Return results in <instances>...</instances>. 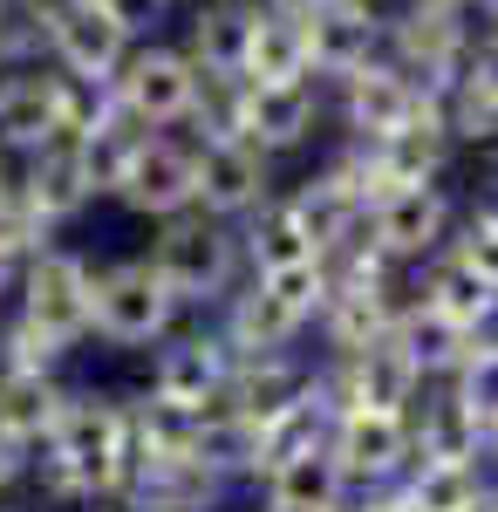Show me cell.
<instances>
[{
    "label": "cell",
    "mask_w": 498,
    "mask_h": 512,
    "mask_svg": "<svg viewBox=\"0 0 498 512\" xmlns=\"http://www.w3.org/2000/svg\"><path fill=\"white\" fill-rule=\"evenodd\" d=\"M239 246H246V274H294V267H321L328 260L314 219L301 212V198L287 192V185L239 226Z\"/></svg>",
    "instance_id": "obj_21"
},
{
    "label": "cell",
    "mask_w": 498,
    "mask_h": 512,
    "mask_svg": "<svg viewBox=\"0 0 498 512\" xmlns=\"http://www.w3.org/2000/svg\"><path fill=\"white\" fill-rule=\"evenodd\" d=\"M389 342H396V349L410 355V369H417L423 383L437 390V383H451V376H458L464 362H471V349H478L485 335H471V328H458V321H444L437 308H423V301H410Z\"/></svg>",
    "instance_id": "obj_27"
},
{
    "label": "cell",
    "mask_w": 498,
    "mask_h": 512,
    "mask_svg": "<svg viewBox=\"0 0 498 512\" xmlns=\"http://www.w3.org/2000/svg\"><path fill=\"white\" fill-rule=\"evenodd\" d=\"M471 41H478V21H471V7H430V0H403L396 14H389V62L403 69V76H417L437 103L458 89L464 62H471Z\"/></svg>",
    "instance_id": "obj_5"
},
{
    "label": "cell",
    "mask_w": 498,
    "mask_h": 512,
    "mask_svg": "<svg viewBox=\"0 0 498 512\" xmlns=\"http://www.w3.org/2000/svg\"><path fill=\"white\" fill-rule=\"evenodd\" d=\"M137 35L116 21L103 0H62L55 14V41H48V62L69 69V76H89V82H116V69L130 62Z\"/></svg>",
    "instance_id": "obj_19"
},
{
    "label": "cell",
    "mask_w": 498,
    "mask_h": 512,
    "mask_svg": "<svg viewBox=\"0 0 498 512\" xmlns=\"http://www.w3.org/2000/svg\"><path fill=\"white\" fill-rule=\"evenodd\" d=\"M55 239H62V233H55V226H48L21 192L0 198V253H7V260H21V267H28L41 246H55Z\"/></svg>",
    "instance_id": "obj_36"
},
{
    "label": "cell",
    "mask_w": 498,
    "mask_h": 512,
    "mask_svg": "<svg viewBox=\"0 0 498 512\" xmlns=\"http://www.w3.org/2000/svg\"><path fill=\"white\" fill-rule=\"evenodd\" d=\"M362 158H369L376 198L410 192V185H444L451 164H458V137H451L444 110H430L417 130H396V137H383V144H362Z\"/></svg>",
    "instance_id": "obj_20"
},
{
    "label": "cell",
    "mask_w": 498,
    "mask_h": 512,
    "mask_svg": "<svg viewBox=\"0 0 498 512\" xmlns=\"http://www.w3.org/2000/svg\"><path fill=\"white\" fill-rule=\"evenodd\" d=\"M103 7H110V14H116V21H123L137 41H151V28L171 14V0H103Z\"/></svg>",
    "instance_id": "obj_39"
},
{
    "label": "cell",
    "mask_w": 498,
    "mask_h": 512,
    "mask_svg": "<svg viewBox=\"0 0 498 512\" xmlns=\"http://www.w3.org/2000/svg\"><path fill=\"white\" fill-rule=\"evenodd\" d=\"M239 499V478L205 458V451H178V458H144L123 506L130 512H226Z\"/></svg>",
    "instance_id": "obj_17"
},
{
    "label": "cell",
    "mask_w": 498,
    "mask_h": 512,
    "mask_svg": "<svg viewBox=\"0 0 498 512\" xmlns=\"http://www.w3.org/2000/svg\"><path fill=\"white\" fill-rule=\"evenodd\" d=\"M471 512H498V485H492V492H485V499H478Z\"/></svg>",
    "instance_id": "obj_46"
},
{
    "label": "cell",
    "mask_w": 498,
    "mask_h": 512,
    "mask_svg": "<svg viewBox=\"0 0 498 512\" xmlns=\"http://www.w3.org/2000/svg\"><path fill=\"white\" fill-rule=\"evenodd\" d=\"M335 123V103H328V82H253L246 96V137L267 151L273 164L294 158V151H314V137Z\"/></svg>",
    "instance_id": "obj_16"
},
{
    "label": "cell",
    "mask_w": 498,
    "mask_h": 512,
    "mask_svg": "<svg viewBox=\"0 0 498 512\" xmlns=\"http://www.w3.org/2000/svg\"><path fill=\"white\" fill-rule=\"evenodd\" d=\"M198 151V212L246 226L273 192H280V164L253 137H192Z\"/></svg>",
    "instance_id": "obj_11"
},
{
    "label": "cell",
    "mask_w": 498,
    "mask_h": 512,
    "mask_svg": "<svg viewBox=\"0 0 498 512\" xmlns=\"http://www.w3.org/2000/svg\"><path fill=\"white\" fill-rule=\"evenodd\" d=\"M478 14H485V28H498V0H471Z\"/></svg>",
    "instance_id": "obj_44"
},
{
    "label": "cell",
    "mask_w": 498,
    "mask_h": 512,
    "mask_svg": "<svg viewBox=\"0 0 498 512\" xmlns=\"http://www.w3.org/2000/svg\"><path fill=\"white\" fill-rule=\"evenodd\" d=\"M198 69L192 55L178 48V41H137L130 48V62L116 69V110L130 123H144V130H192V110H198Z\"/></svg>",
    "instance_id": "obj_7"
},
{
    "label": "cell",
    "mask_w": 498,
    "mask_h": 512,
    "mask_svg": "<svg viewBox=\"0 0 498 512\" xmlns=\"http://www.w3.org/2000/svg\"><path fill=\"white\" fill-rule=\"evenodd\" d=\"M69 362H76V355L62 349L55 335H41L28 315H14V308L0 315V369H41V376H62Z\"/></svg>",
    "instance_id": "obj_34"
},
{
    "label": "cell",
    "mask_w": 498,
    "mask_h": 512,
    "mask_svg": "<svg viewBox=\"0 0 498 512\" xmlns=\"http://www.w3.org/2000/svg\"><path fill=\"white\" fill-rule=\"evenodd\" d=\"M417 301L437 308L444 321L471 328V335H498V287L478 274V267H464L451 246H444L430 267H417Z\"/></svg>",
    "instance_id": "obj_25"
},
{
    "label": "cell",
    "mask_w": 498,
    "mask_h": 512,
    "mask_svg": "<svg viewBox=\"0 0 498 512\" xmlns=\"http://www.w3.org/2000/svg\"><path fill=\"white\" fill-rule=\"evenodd\" d=\"M492 485L498 478L485 458H417L410 478H403V492H410L417 512H471Z\"/></svg>",
    "instance_id": "obj_29"
},
{
    "label": "cell",
    "mask_w": 498,
    "mask_h": 512,
    "mask_svg": "<svg viewBox=\"0 0 498 512\" xmlns=\"http://www.w3.org/2000/svg\"><path fill=\"white\" fill-rule=\"evenodd\" d=\"M144 465V444H137V410L130 396L116 390H76L55 437L35 451V506L48 512H82V506H110L130 492V478Z\"/></svg>",
    "instance_id": "obj_1"
},
{
    "label": "cell",
    "mask_w": 498,
    "mask_h": 512,
    "mask_svg": "<svg viewBox=\"0 0 498 512\" xmlns=\"http://www.w3.org/2000/svg\"><path fill=\"white\" fill-rule=\"evenodd\" d=\"M444 390H451L464 410H471V417L492 431V424H498V335H485V342L471 349V362H464V369L451 376V383H444Z\"/></svg>",
    "instance_id": "obj_35"
},
{
    "label": "cell",
    "mask_w": 498,
    "mask_h": 512,
    "mask_svg": "<svg viewBox=\"0 0 498 512\" xmlns=\"http://www.w3.org/2000/svg\"><path fill=\"white\" fill-rule=\"evenodd\" d=\"M82 512H130V506H123V499H110V506H82Z\"/></svg>",
    "instance_id": "obj_47"
},
{
    "label": "cell",
    "mask_w": 498,
    "mask_h": 512,
    "mask_svg": "<svg viewBox=\"0 0 498 512\" xmlns=\"http://www.w3.org/2000/svg\"><path fill=\"white\" fill-rule=\"evenodd\" d=\"M14 192V158H7V151H0V198Z\"/></svg>",
    "instance_id": "obj_43"
},
{
    "label": "cell",
    "mask_w": 498,
    "mask_h": 512,
    "mask_svg": "<svg viewBox=\"0 0 498 512\" xmlns=\"http://www.w3.org/2000/svg\"><path fill=\"white\" fill-rule=\"evenodd\" d=\"M471 205H478V212H485V219H492V226H498V178H492V192H478V198H471Z\"/></svg>",
    "instance_id": "obj_42"
},
{
    "label": "cell",
    "mask_w": 498,
    "mask_h": 512,
    "mask_svg": "<svg viewBox=\"0 0 498 512\" xmlns=\"http://www.w3.org/2000/svg\"><path fill=\"white\" fill-rule=\"evenodd\" d=\"M144 253H151L157 280L178 294L185 315H219V301L246 280L239 226L212 219V212H178V219L151 226V246H144Z\"/></svg>",
    "instance_id": "obj_2"
},
{
    "label": "cell",
    "mask_w": 498,
    "mask_h": 512,
    "mask_svg": "<svg viewBox=\"0 0 498 512\" xmlns=\"http://www.w3.org/2000/svg\"><path fill=\"white\" fill-rule=\"evenodd\" d=\"M253 492H260V512H342L355 499V485L342 478L328 444H314L301 458H280Z\"/></svg>",
    "instance_id": "obj_24"
},
{
    "label": "cell",
    "mask_w": 498,
    "mask_h": 512,
    "mask_svg": "<svg viewBox=\"0 0 498 512\" xmlns=\"http://www.w3.org/2000/svg\"><path fill=\"white\" fill-rule=\"evenodd\" d=\"M14 315H28L41 335H55L69 355H82L96 342V260L82 246H69V239L41 246L35 260L21 267Z\"/></svg>",
    "instance_id": "obj_4"
},
{
    "label": "cell",
    "mask_w": 498,
    "mask_h": 512,
    "mask_svg": "<svg viewBox=\"0 0 498 512\" xmlns=\"http://www.w3.org/2000/svg\"><path fill=\"white\" fill-rule=\"evenodd\" d=\"M307 28V55H314V76L321 82H342L369 62H383L389 48V14L376 0H314L301 14Z\"/></svg>",
    "instance_id": "obj_15"
},
{
    "label": "cell",
    "mask_w": 498,
    "mask_h": 512,
    "mask_svg": "<svg viewBox=\"0 0 498 512\" xmlns=\"http://www.w3.org/2000/svg\"><path fill=\"white\" fill-rule=\"evenodd\" d=\"M110 205L130 212V219H144V226H164V219H178V212H198V151H192V137H178V130L144 137V151L130 158V171L110 185Z\"/></svg>",
    "instance_id": "obj_10"
},
{
    "label": "cell",
    "mask_w": 498,
    "mask_h": 512,
    "mask_svg": "<svg viewBox=\"0 0 498 512\" xmlns=\"http://www.w3.org/2000/svg\"><path fill=\"white\" fill-rule=\"evenodd\" d=\"M307 76H314V55H307L301 14L260 0V28H253V55H246V82H307Z\"/></svg>",
    "instance_id": "obj_31"
},
{
    "label": "cell",
    "mask_w": 498,
    "mask_h": 512,
    "mask_svg": "<svg viewBox=\"0 0 498 512\" xmlns=\"http://www.w3.org/2000/svg\"><path fill=\"white\" fill-rule=\"evenodd\" d=\"M458 219H464V205L451 198V185H410V192L376 198L369 219H362V233H369V246L383 253L389 267L417 274V267H430V260L451 246Z\"/></svg>",
    "instance_id": "obj_9"
},
{
    "label": "cell",
    "mask_w": 498,
    "mask_h": 512,
    "mask_svg": "<svg viewBox=\"0 0 498 512\" xmlns=\"http://www.w3.org/2000/svg\"><path fill=\"white\" fill-rule=\"evenodd\" d=\"M342 512H417V506H410V492H403V485H383V492H355Z\"/></svg>",
    "instance_id": "obj_40"
},
{
    "label": "cell",
    "mask_w": 498,
    "mask_h": 512,
    "mask_svg": "<svg viewBox=\"0 0 498 512\" xmlns=\"http://www.w3.org/2000/svg\"><path fill=\"white\" fill-rule=\"evenodd\" d=\"M328 103H335V130H342L348 144H383L396 130H417L430 110H444L417 76H403L396 62H369V69H355V76L328 82Z\"/></svg>",
    "instance_id": "obj_8"
},
{
    "label": "cell",
    "mask_w": 498,
    "mask_h": 512,
    "mask_svg": "<svg viewBox=\"0 0 498 512\" xmlns=\"http://www.w3.org/2000/svg\"><path fill=\"white\" fill-rule=\"evenodd\" d=\"M451 253H458L464 267H478V274L498 287V226L478 212V205H464V219H458V233H451Z\"/></svg>",
    "instance_id": "obj_37"
},
{
    "label": "cell",
    "mask_w": 498,
    "mask_h": 512,
    "mask_svg": "<svg viewBox=\"0 0 498 512\" xmlns=\"http://www.w3.org/2000/svg\"><path fill=\"white\" fill-rule=\"evenodd\" d=\"M14 287H21V260L0 253V308H14Z\"/></svg>",
    "instance_id": "obj_41"
},
{
    "label": "cell",
    "mask_w": 498,
    "mask_h": 512,
    "mask_svg": "<svg viewBox=\"0 0 498 512\" xmlns=\"http://www.w3.org/2000/svg\"><path fill=\"white\" fill-rule=\"evenodd\" d=\"M0 512H48V506H35V499H7Z\"/></svg>",
    "instance_id": "obj_45"
},
{
    "label": "cell",
    "mask_w": 498,
    "mask_h": 512,
    "mask_svg": "<svg viewBox=\"0 0 498 512\" xmlns=\"http://www.w3.org/2000/svg\"><path fill=\"white\" fill-rule=\"evenodd\" d=\"M55 14H62V0H0V69L48 62Z\"/></svg>",
    "instance_id": "obj_32"
},
{
    "label": "cell",
    "mask_w": 498,
    "mask_h": 512,
    "mask_svg": "<svg viewBox=\"0 0 498 512\" xmlns=\"http://www.w3.org/2000/svg\"><path fill=\"white\" fill-rule=\"evenodd\" d=\"M76 383L69 376H41V369H0V431H14L21 444H48L62 410H69Z\"/></svg>",
    "instance_id": "obj_28"
},
{
    "label": "cell",
    "mask_w": 498,
    "mask_h": 512,
    "mask_svg": "<svg viewBox=\"0 0 498 512\" xmlns=\"http://www.w3.org/2000/svg\"><path fill=\"white\" fill-rule=\"evenodd\" d=\"M410 437H417V458H485V424L444 383L423 390V403L410 410Z\"/></svg>",
    "instance_id": "obj_30"
},
{
    "label": "cell",
    "mask_w": 498,
    "mask_h": 512,
    "mask_svg": "<svg viewBox=\"0 0 498 512\" xmlns=\"http://www.w3.org/2000/svg\"><path fill=\"white\" fill-rule=\"evenodd\" d=\"M28 478H35V444H21L14 431H0V506H7V499H21V492H28Z\"/></svg>",
    "instance_id": "obj_38"
},
{
    "label": "cell",
    "mask_w": 498,
    "mask_h": 512,
    "mask_svg": "<svg viewBox=\"0 0 498 512\" xmlns=\"http://www.w3.org/2000/svg\"><path fill=\"white\" fill-rule=\"evenodd\" d=\"M171 7H178V0H171ZM192 7H198V0H192Z\"/></svg>",
    "instance_id": "obj_48"
},
{
    "label": "cell",
    "mask_w": 498,
    "mask_h": 512,
    "mask_svg": "<svg viewBox=\"0 0 498 512\" xmlns=\"http://www.w3.org/2000/svg\"><path fill=\"white\" fill-rule=\"evenodd\" d=\"M246 96H253L246 76H205L185 137H246Z\"/></svg>",
    "instance_id": "obj_33"
},
{
    "label": "cell",
    "mask_w": 498,
    "mask_h": 512,
    "mask_svg": "<svg viewBox=\"0 0 498 512\" xmlns=\"http://www.w3.org/2000/svg\"><path fill=\"white\" fill-rule=\"evenodd\" d=\"M423 383L410 369V355L396 342H376V349H348V355H321V396L335 410H417L423 403Z\"/></svg>",
    "instance_id": "obj_14"
},
{
    "label": "cell",
    "mask_w": 498,
    "mask_h": 512,
    "mask_svg": "<svg viewBox=\"0 0 498 512\" xmlns=\"http://www.w3.org/2000/svg\"><path fill=\"white\" fill-rule=\"evenodd\" d=\"M14 192L28 198V205H35L55 233H69L82 212L103 198V185H96V164H89V137H76V130H55L41 151L14 158Z\"/></svg>",
    "instance_id": "obj_12"
},
{
    "label": "cell",
    "mask_w": 498,
    "mask_h": 512,
    "mask_svg": "<svg viewBox=\"0 0 498 512\" xmlns=\"http://www.w3.org/2000/svg\"><path fill=\"white\" fill-rule=\"evenodd\" d=\"M232 369H239V355H232V342L219 335V321L192 315L171 342H157V349H151L144 396L178 403V410H219L226 390H232Z\"/></svg>",
    "instance_id": "obj_6"
},
{
    "label": "cell",
    "mask_w": 498,
    "mask_h": 512,
    "mask_svg": "<svg viewBox=\"0 0 498 512\" xmlns=\"http://www.w3.org/2000/svg\"><path fill=\"white\" fill-rule=\"evenodd\" d=\"M321 383V355L314 349H287V355H246L232 369V390H226V410L239 417V431L253 437L260 424H273L280 410H294L307 390Z\"/></svg>",
    "instance_id": "obj_18"
},
{
    "label": "cell",
    "mask_w": 498,
    "mask_h": 512,
    "mask_svg": "<svg viewBox=\"0 0 498 512\" xmlns=\"http://www.w3.org/2000/svg\"><path fill=\"white\" fill-rule=\"evenodd\" d=\"M185 308L178 294L157 280L151 253H123V260H103L96 267V342L123 355H151L157 342H171L185 328Z\"/></svg>",
    "instance_id": "obj_3"
},
{
    "label": "cell",
    "mask_w": 498,
    "mask_h": 512,
    "mask_svg": "<svg viewBox=\"0 0 498 512\" xmlns=\"http://www.w3.org/2000/svg\"><path fill=\"white\" fill-rule=\"evenodd\" d=\"M328 431H335V403H328L321 383H314L294 410H280L273 424H260V431L246 437V492H253L280 458H301V451H314V444H328Z\"/></svg>",
    "instance_id": "obj_26"
},
{
    "label": "cell",
    "mask_w": 498,
    "mask_h": 512,
    "mask_svg": "<svg viewBox=\"0 0 498 512\" xmlns=\"http://www.w3.org/2000/svg\"><path fill=\"white\" fill-rule=\"evenodd\" d=\"M328 451H335V465H342V478L355 492L403 485L410 465H417V437H410L403 410H335Z\"/></svg>",
    "instance_id": "obj_13"
},
{
    "label": "cell",
    "mask_w": 498,
    "mask_h": 512,
    "mask_svg": "<svg viewBox=\"0 0 498 512\" xmlns=\"http://www.w3.org/2000/svg\"><path fill=\"white\" fill-rule=\"evenodd\" d=\"M62 130L55 110V62H28V69H0V151L28 158Z\"/></svg>",
    "instance_id": "obj_22"
},
{
    "label": "cell",
    "mask_w": 498,
    "mask_h": 512,
    "mask_svg": "<svg viewBox=\"0 0 498 512\" xmlns=\"http://www.w3.org/2000/svg\"><path fill=\"white\" fill-rule=\"evenodd\" d=\"M253 28H260V0H198L178 48L192 55L205 76H246Z\"/></svg>",
    "instance_id": "obj_23"
}]
</instances>
